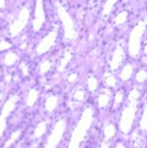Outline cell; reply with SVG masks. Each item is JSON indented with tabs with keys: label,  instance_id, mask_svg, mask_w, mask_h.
Segmentation results:
<instances>
[{
	"label": "cell",
	"instance_id": "cell-1",
	"mask_svg": "<svg viewBox=\"0 0 147 148\" xmlns=\"http://www.w3.org/2000/svg\"><path fill=\"white\" fill-rule=\"evenodd\" d=\"M146 21H140L133 29L129 40V52L133 57H135L139 53L140 41L142 35L146 27Z\"/></svg>",
	"mask_w": 147,
	"mask_h": 148
},
{
	"label": "cell",
	"instance_id": "cell-2",
	"mask_svg": "<svg viewBox=\"0 0 147 148\" xmlns=\"http://www.w3.org/2000/svg\"><path fill=\"white\" fill-rule=\"evenodd\" d=\"M123 57H124V52H123V49H117V51L115 52V54H114V57H113V64L117 67L119 64H120V61L123 59Z\"/></svg>",
	"mask_w": 147,
	"mask_h": 148
},
{
	"label": "cell",
	"instance_id": "cell-3",
	"mask_svg": "<svg viewBox=\"0 0 147 148\" xmlns=\"http://www.w3.org/2000/svg\"><path fill=\"white\" fill-rule=\"evenodd\" d=\"M126 17H127V12H126V11L121 12V13L117 16V18H116V23H117L118 24L122 23H124V22L126 21Z\"/></svg>",
	"mask_w": 147,
	"mask_h": 148
},
{
	"label": "cell",
	"instance_id": "cell-4",
	"mask_svg": "<svg viewBox=\"0 0 147 148\" xmlns=\"http://www.w3.org/2000/svg\"><path fill=\"white\" fill-rule=\"evenodd\" d=\"M132 71H133V69H132V67H131L130 65L126 66V67L125 68L124 71H123V75H124V76H125L126 78L129 77V75L132 74Z\"/></svg>",
	"mask_w": 147,
	"mask_h": 148
},
{
	"label": "cell",
	"instance_id": "cell-5",
	"mask_svg": "<svg viewBox=\"0 0 147 148\" xmlns=\"http://www.w3.org/2000/svg\"><path fill=\"white\" fill-rule=\"evenodd\" d=\"M146 72H145V71H140V72L138 74V80H139V81H143V80L146 78Z\"/></svg>",
	"mask_w": 147,
	"mask_h": 148
},
{
	"label": "cell",
	"instance_id": "cell-6",
	"mask_svg": "<svg viewBox=\"0 0 147 148\" xmlns=\"http://www.w3.org/2000/svg\"><path fill=\"white\" fill-rule=\"evenodd\" d=\"M115 2H116V0H111V1H109V2L107 3V7H106L107 11H109V10H110V9L112 8V5H113Z\"/></svg>",
	"mask_w": 147,
	"mask_h": 148
},
{
	"label": "cell",
	"instance_id": "cell-7",
	"mask_svg": "<svg viewBox=\"0 0 147 148\" xmlns=\"http://www.w3.org/2000/svg\"><path fill=\"white\" fill-rule=\"evenodd\" d=\"M145 54H146L147 55V45L146 46V48H145Z\"/></svg>",
	"mask_w": 147,
	"mask_h": 148
}]
</instances>
